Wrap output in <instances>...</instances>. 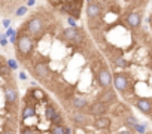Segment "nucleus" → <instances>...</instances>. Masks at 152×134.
Instances as JSON below:
<instances>
[{
	"mask_svg": "<svg viewBox=\"0 0 152 134\" xmlns=\"http://www.w3.org/2000/svg\"><path fill=\"white\" fill-rule=\"evenodd\" d=\"M15 48H17L18 60L30 58L31 54H33V49H34V39L31 36H28L26 31L24 33L18 31V39H17Z\"/></svg>",
	"mask_w": 152,
	"mask_h": 134,
	"instance_id": "1",
	"label": "nucleus"
},
{
	"mask_svg": "<svg viewBox=\"0 0 152 134\" xmlns=\"http://www.w3.org/2000/svg\"><path fill=\"white\" fill-rule=\"evenodd\" d=\"M24 28H26V33H27L28 36H31L33 39H39V37L43 34V30H45L43 21H42L39 17H31V18L26 23Z\"/></svg>",
	"mask_w": 152,
	"mask_h": 134,
	"instance_id": "2",
	"label": "nucleus"
},
{
	"mask_svg": "<svg viewBox=\"0 0 152 134\" xmlns=\"http://www.w3.org/2000/svg\"><path fill=\"white\" fill-rule=\"evenodd\" d=\"M113 87L119 94H125L128 90V75L124 72L113 75Z\"/></svg>",
	"mask_w": 152,
	"mask_h": 134,
	"instance_id": "3",
	"label": "nucleus"
},
{
	"mask_svg": "<svg viewBox=\"0 0 152 134\" xmlns=\"http://www.w3.org/2000/svg\"><path fill=\"white\" fill-rule=\"evenodd\" d=\"M63 37L66 40L75 42V43H81L84 40V30L78 27H69L63 31Z\"/></svg>",
	"mask_w": 152,
	"mask_h": 134,
	"instance_id": "4",
	"label": "nucleus"
},
{
	"mask_svg": "<svg viewBox=\"0 0 152 134\" xmlns=\"http://www.w3.org/2000/svg\"><path fill=\"white\" fill-rule=\"evenodd\" d=\"M3 91H5V103H6V106H15L17 101H18L17 87L12 85V84H8V85H5Z\"/></svg>",
	"mask_w": 152,
	"mask_h": 134,
	"instance_id": "5",
	"label": "nucleus"
},
{
	"mask_svg": "<svg viewBox=\"0 0 152 134\" xmlns=\"http://www.w3.org/2000/svg\"><path fill=\"white\" fill-rule=\"evenodd\" d=\"M34 75L36 78H39L40 81H46L49 78V73H51V69H49V64L45 63V61H39L34 64Z\"/></svg>",
	"mask_w": 152,
	"mask_h": 134,
	"instance_id": "6",
	"label": "nucleus"
},
{
	"mask_svg": "<svg viewBox=\"0 0 152 134\" xmlns=\"http://www.w3.org/2000/svg\"><path fill=\"white\" fill-rule=\"evenodd\" d=\"M97 81H99V84H100V87H103V88H110V85H113V76H112V73L109 72V69H102L99 73H97Z\"/></svg>",
	"mask_w": 152,
	"mask_h": 134,
	"instance_id": "7",
	"label": "nucleus"
},
{
	"mask_svg": "<svg viewBox=\"0 0 152 134\" xmlns=\"http://www.w3.org/2000/svg\"><path fill=\"white\" fill-rule=\"evenodd\" d=\"M116 100H118V95H116V92L113 91V90H106V91H103L100 95H99V100L97 101H102V103H104V104H113V103H116Z\"/></svg>",
	"mask_w": 152,
	"mask_h": 134,
	"instance_id": "8",
	"label": "nucleus"
},
{
	"mask_svg": "<svg viewBox=\"0 0 152 134\" xmlns=\"http://www.w3.org/2000/svg\"><path fill=\"white\" fill-rule=\"evenodd\" d=\"M125 23L131 27V28H137V27H140L142 25V14L140 12H130V14H127V17H125Z\"/></svg>",
	"mask_w": 152,
	"mask_h": 134,
	"instance_id": "9",
	"label": "nucleus"
},
{
	"mask_svg": "<svg viewBox=\"0 0 152 134\" xmlns=\"http://www.w3.org/2000/svg\"><path fill=\"white\" fill-rule=\"evenodd\" d=\"M107 107H109L107 104H104V103H102V101H96V103H93V104L90 106V112H91L93 116L99 118V116H104V115H106Z\"/></svg>",
	"mask_w": 152,
	"mask_h": 134,
	"instance_id": "10",
	"label": "nucleus"
},
{
	"mask_svg": "<svg viewBox=\"0 0 152 134\" xmlns=\"http://www.w3.org/2000/svg\"><path fill=\"white\" fill-rule=\"evenodd\" d=\"M136 107L145 115H152V100L151 98H145V97L139 98L136 101Z\"/></svg>",
	"mask_w": 152,
	"mask_h": 134,
	"instance_id": "11",
	"label": "nucleus"
},
{
	"mask_svg": "<svg viewBox=\"0 0 152 134\" xmlns=\"http://www.w3.org/2000/svg\"><path fill=\"white\" fill-rule=\"evenodd\" d=\"M110 118L109 116H99V118H96L94 119V122H93V127L96 128V130H100V131H104V130H109L110 128Z\"/></svg>",
	"mask_w": 152,
	"mask_h": 134,
	"instance_id": "12",
	"label": "nucleus"
},
{
	"mask_svg": "<svg viewBox=\"0 0 152 134\" xmlns=\"http://www.w3.org/2000/svg\"><path fill=\"white\" fill-rule=\"evenodd\" d=\"M99 15H100V6L97 3H94V2H90L87 5V17H88V20H94Z\"/></svg>",
	"mask_w": 152,
	"mask_h": 134,
	"instance_id": "13",
	"label": "nucleus"
},
{
	"mask_svg": "<svg viewBox=\"0 0 152 134\" xmlns=\"http://www.w3.org/2000/svg\"><path fill=\"white\" fill-rule=\"evenodd\" d=\"M72 106L76 109V110H84L87 106H88V101L85 97H81V95H76L73 100H72Z\"/></svg>",
	"mask_w": 152,
	"mask_h": 134,
	"instance_id": "14",
	"label": "nucleus"
},
{
	"mask_svg": "<svg viewBox=\"0 0 152 134\" xmlns=\"http://www.w3.org/2000/svg\"><path fill=\"white\" fill-rule=\"evenodd\" d=\"M21 115H23V121H26V119H28V118H33V116L36 115V109H34V106L30 104V103H26V106H24Z\"/></svg>",
	"mask_w": 152,
	"mask_h": 134,
	"instance_id": "15",
	"label": "nucleus"
},
{
	"mask_svg": "<svg viewBox=\"0 0 152 134\" xmlns=\"http://www.w3.org/2000/svg\"><path fill=\"white\" fill-rule=\"evenodd\" d=\"M11 69H9V66H8V61L2 60L0 58V76L2 78H6V79H11Z\"/></svg>",
	"mask_w": 152,
	"mask_h": 134,
	"instance_id": "16",
	"label": "nucleus"
},
{
	"mask_svg": "<svg viewBox=\"0 0 152 134\" xmlns=\"http://www.w3.org/2000/svg\"><path fill=\"white\" fill-rule=\"evenodd\" d=\"M72 121H73L75 124H78V125H87V124H88V118H87L85 115H82L81 112L73 113V115H72Z\"/></svg>",
	"mask_w": 152,
	"mask_h": 134,
	"instance_id": "17",
	"label": "nucleus"
},
{
	"mask_svg": "<svg viewBox=\"0 0 152 134\" xmlns=\"http://www.w3.org/2000/svg\"><path fill=\"white\" fill-rule=\"evenodd\" d=\"M31 97H33L34 101H45L46 100V94L40 88H33L31 90Z\"/></svg>",
	"mask_w": 152,
	"mask_h": 134,
	"instance_id": "18",
	"label": "nucleus"
},
{
	"mask_svg": "<svg viewBox=\"0 0 152 134\" xmlns=\"http://www.w3.org/2000/svg\"><path fill=\"white\" fill-rule=\"evenodd\" d=\"M55 113H57V110H55V107H54V106L48 104V106L45 107V119H46V121H49V122H51Z\"/></svg>",
	"mask_w": 152,
	"mask_h": 134,
	"instance_id": "19",
	"label": "nucleus"
},
{
	"mask_svg": "<svg viewBox=\"0 0 152 134\" xmlns=\"http://www.w3.org/2000/svg\"><path fill=\"white\" fill-rule=\"evenodd\" d=\"M51 124H52V125H63V118H61V113H60V112H57V113L54 115Z\"/></svg>",
	"mask_w": 152,
	"mask_h": 134,
	"instance_id": "20",
	"label": "nucleus"
},
{
	"mask_svg": "<svg viewBox=\"0 0 152 134\" xmlns=\"http://www.w3.org/2000/svg\"><path fill=\"white\" fill-rule=\"evenodd\" d=\"M51 134H64V127L63 125H52Z\"/></svg>",
	"mask_w": 152,
	"mask_h": 134,
	"instance_id": "21",
	"label": "nucleus"
},
{
	"mask_svg": "<svg viewBox=\"0 0 152 134\" xmlns=\"http://www.w3.org/2000/svg\"><path fill=\"white\" fill-rule=\"evenodd\" d=\"M21 134H36V130H34L33 127L26 125V127H23V128H21Z\"/></svg>",
	"mask_w": 152,
	"mask_h": 134,
	"instance_id": "22",
	"label": "nucleus"
},
{
	"mask_svg": "<svg viewBox=\"0 0 152 134\" xmlns=\"http://www.w3.org/2000/svg\"><path fill=\"white\" fill-rule=\"evenodd\" d=\"M27 9H28L27 6H21V8H18V9H17L15 15H17V17H23V15H26V14H27Z\"/></svg>",
	"mask_w": 152,
	"mask_h": 134,
	"instance_id": "23",
	"label": "nucleus"
},
{
	"mask_svg": "<svg viewBox=\"0 0 152 134\" xmlns=\"http://www.w3.org/2000/svg\"><path fill=\"white\" fill-rule=\"evenodd\" d=\"M115 64H116V66H119V67H122V69H125V67L128 66V63H127L125 60H122V58H118V60H115Z\"/></svg>",
	"mask_w": 152,
	"mask_h": 134,
	"instance_id": "24",
	"label": "nucleus"
},
{
	"mask_svg": "<svg viewBox=\"0 0 152 134\" xmlns=\"http://www.w3.org/2000/svg\"><path fill=\"white\" fill-rule=\"evenodd\" d=\"M8 66H9L11 70H17L18 69V63L15 60H8Z\"/></svg>",
	"mask_w": 152,
	"mask_h": 134,
	"instance_id": "25",
	"label": "nucleus"
},
{
	"mask_svg": "<svg viewBox=\"0 0 152 134\" xmlns=\"http://www.w3.org/2000/svg\"><path fill=\"white\" fill-rule=\"evenodd\" d=\"M17 33H18V31H15L14 28H11V27H9V28H8V31H6V36H8V37H12V36H17Z\"/></svg>",
	"mask_w": 152,
	"mask_h": 134,
	"instance_id": "26",
	"label": "nucleus"
},
{
	"mask_svg": "<svg viewBox=\"0 0 152 134\" xmlns=\"http://www.w3.org/2000/svg\"><path fill=\"white\" fill-rule=\"evenodd\" d=\"M69 24H70V27H76V21H75V18L73 17H69Z\"/></svg>",
	"mask_w": 152,
	"mask_h": 134,
	"instance_id": "27",
	"label": "nucleus"
},
{
	"mask_svg": "<svg viewBox=\"0 0 152 134\" xmlns=\"http://www.w3.org/2000/svg\"><path fill=\"white\" fill-rule=\"evenodd\" d=\"M0 45L6 46V45H8V39H6V37H2V39H0Z\"/></svg>",
	"mask_w": 152,
	"mask_h": 134,
	"instance_id": "28",
	"label": "nucleus"
},
{
	"mask_svg": "<svg viewBox=\"0 0 152 134\" xmlns=\"http://www.w3.org/2000/svg\"><path fill=\"white\" fill-rule=\"evenodd\" d=\"M139 133H145V125H136Z\"/></svg>",
	"mask_w": 152,
	"mask_h": 134,
	"instance_id": "29",
	"label": "nucleus"
},
{
	"mask_svg": "<svg viewBox=\"0 0 152 134\" xmlns=\"http://www.w3.org/2000/svg\"><path fill=\"white\" fill-rule=\"evenodd\" d=\"M0 134H15V133H14L12 130H3V131L0 133Z\"/></svg>",
	"mask_w": 152,
	"mask_h": 134,
	"instance_id": "30",
	"label": "nucleus"
},
{
	"mask_svg": "<svg viewBox=\"0 0 152 134\" xmlns=\"http://www.w3.org/2000/svg\"><path fill=\"white\" fill-rule=\"evenodd\" d=\"M20 79H21V81H26V79H27V75H26L24 72H21V73H20Z\"/></svg>",
	"mask_w": 152,
	"mask_h": 134,
	"instance_id": "31",
	"label": "nucleus"
},
{
	"mask_svg": "<svg viewBox=\"0 0 152 134\" xmlns=\"http://www.w3.org/2000/svg\"><path fill=\"white\" fill-rule=\"evenodd\" d=\"M11 25V20H5L3 21V27H9Z\"/></svg>",
	"mask_w": 152,
	"mask_h": 134,
	"instance_id": "32",
	"label": "nucleus"
},
{
	"mask_svg": "<svg viewBox=\"0 0 152 134\" xmlns=\"http://www.w3.org/2000/svg\"><path fill=\"white\" fill-rule=\"evenodd\" d=\"M116 134H133V133L128 131V130H124V131H119V133H116Z\"/></svg>",
	"mask_w": 152,
	"mask_h": 134,
	"instance_id": "33",
	"label": "nucleus"
},
{
	"mask_svg": "<svg viewBox=\"0 0 152 134\" xmlns=\"http://www.w3.org/2000/svg\"><path fill=\"white\" fill-rule=\"evenodd\" d=\"M34 3H36L34 0H28V2H27V8H28V6H33Z\"/></svg>",
	"mask_w": 152,
	"mask_h": 134,
	"instance_id": "34",
	"label": "nucleus"
},
{
	"mask_svg": "<svg viewBox=\"0 0 152 134\" xmlns=\"http://www.w3.org/2000/svg\"><path fill=\"white\" fill-rule=\"evenodd\" d=\"M64 134H70V128H67V127H64Z\"/></svg>",
	"mask_w": 152,
	"mask_h": 134,
	"instance_id": "35",
	"label": "nucleus"
},
{
	"mask_svg": "<svg viewBox=\"0 0 152 134\" xmlns=\"http://www.w3.org/2000/svg\"><path fill=\"white\" fill-rule=\"evenodd\" d=\"M151 25H152V17H151Z\"/></svg>",
	"mask_w": 152,
	"mask_h": 134,
	"instance_id": "36",
	"label": "nucleus"
},
{
	"mask_svg": "<svg viewBox=\"0 0 152 134\" xmlns=\"http://www.w3.org/2000/svg\"><path fill=\"white\" fill-rule=\"evenodd\" d=\"M87 2H88V3H90V2H91V0H87Z\"/></svg>",
	"mask_w": 152,
	"mask_h": 134,
	"instance_id": "37",
	"label": "nucleus"
},
{
	"mask_svg": "<svg viewBox=\"0 0 152 134\" xmlns=\"http://www.w3.org/2000/svg\"><path fill=\"white\" fill-rule=\"evenodd\" d=\"M102 134H104V133H102Z\"/></svg>",
	"mask_w": 152,
	"mask_h": 134,
	"instance_id": "38",
	"label": "nucleus"
}]
</instances>
